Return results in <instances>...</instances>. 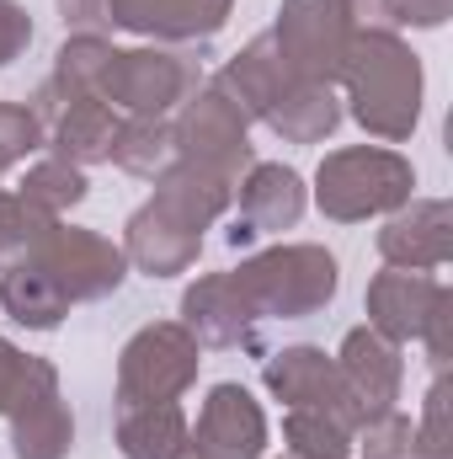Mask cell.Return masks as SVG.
<instances>
[{
	"instance_id": "6da1fadb",
	"label": "cell",
	"mask_w": 453,
	"mask_h": 459,
	"mask_svg": "<svg viewBox=\"0 0 453 459\" xmlns=\"http://www.w3.org/2000/svg\"><path fill=\"white\" fill-rule=\"evenodd\" d=\"M337 81L346 86L352 117H357L379 144L411 139V128H416V117H422V59L411 54V43H406L400 32L357 27Z\"/></svg>"
},
{
	"instance_id": "7a4b0ae2",
	"label": "cell",
	"mask_w": 453,
	"mask_h": 459,
	"mask_svg": "<svg viewBox=\"0 0 453 459\" xmlns=\"http://www.w3.org/2000/svg\"><path fill=\"white\" fill-rule=\"evenodd\" d=\"M235 283L261 321H304L337 299L341 273L326 246L288 240V246H267V251L245 256L235 267Z\"/></svg>"
},
{
	"instance_id": "3957f363",
	"label": "cell",
	"mask_w": 453,
	"mask_h": 459,
	"mask_svg": "<svg viewBox=\"0 0 453 459\" xmlns=\"http://www.w3.org/2000/svg\"><path fill=\"white\" fill-rule=\"evenodd\" d=\"M411 198H416V166L400 150H384V144L331 150L321 160V171H315V204L337 225L395 214Z\"/></svg>"
},
{
	"instance_id": "277c9868",
	"label": "cell",
	"mask_w": 453,
	"mask_h": 459,
	"mask_svg": "<svg viewBox=\"0 0 453 459\" xmlns=\"http://www.w3.org/2000/svg\"><path fill=\"white\" fill-rule=\"evenodd\" d=\"M198 363H203V347L182 321H155L133 332L117 352V411L182 401L198 385Z\"/></svg>"
},
{
	"instance_id": "5b68a950",
	"label": "cell",
	"mask_w": 453,
	"mask_h": 459,
	"mask_svg": "<svg viewBox=\"0 0 453 459\" xmlns=\"http://www.w3.org/2000/svg\"><path fill=\"white\" fill-rule=\"evenodd\" d=\"M198 59L176 54V48H113L102 81H97V97L128 117H166L176 113L192 91H198Z\"/></svg>"
},
{
	"instance_id": "8992f818",
	"label": "cell",
	"mask_w": 453,
	"mask_h": 459,
	"mask_svg": "<svg viewBox=\"0 0 453 459\" xmlns=\"http://www.w3.org/2000/svg\"><path fill=\"white\" fill-rule=\"evenodd\" d=\"M171 139H176V160H192V166H209L229 177L240 187V177L256 166L251 155V117L229 102L225 91L214 86H198L171 123Z\"/></svg>"
},
{
	"instance_id": "52a82bcc",
	"label": "cell",
	"mask_w": 453,
	"mask_h": 459,
	"mask_svg": "<svg viewBox=\"0 0 453 459\" xmlns=\"http://www.w3.org/2000/svg\"><path fill=\"white\" fill-rule=\"evenodd\" d=\"M352 32L357 27H352L341 0H283L272 43H278V54L288 59V70L299 81L337 86L341 65H346V48H352Z\"/></svg>"
},
{
	"instance_id": "ba28073f",
	"label": "cell",
	"mask_w": 453,
	"mask_h": 459,
	"mask_svg": "<svg viewBox=\"0 0 453 459\" xmlns=\"http://www.w3.org/2000/svg\"><path fill=\"white\" fill-rule=\"evenodd\" d=\"M32 256L48 267V278L59 283V294L70 299V310H75V305H97V299L117 294L123 278H128V256H123V246H113L107 235L81 230V225H54L38 246H32Z\"/></svg>"
},
{
	"instance_id": "9c48e42d",
	"label": "cell",
	"mask_w": 453,
	"mask_h": 459,
	"mask_svg": "<svg viewBox=\"0 0 453 459\" xmlns=\"http://www.w3.org/2000/svg\"><path fill=\"white\" fill-rule=\"evenodd\" d=\"M261 379H267V390L294 411V406H304V411H326V417H337L352 428V438H357V428L368 422L363 417V406L352 401V390L341 385L337 374V358L326 352V347H283V352H272L267 363H261Z\"/></svg>"
},
{
	"instance_id": "30bf717a",
	"label": "cell",
	"mask_w": 453,
	"mask_h": 459,
	"mask_svg": "<svg viewBox=\"0 0 453 459\" xmlns=\"http://www.w3.org/2000/svg\"><path fill=\"white\" fill-rule=\"evenodd\" d=\"M235 198H240V220L229 230V246H251L256 235L294 230L304 220V204H310L304 177H299L294 166H278V160H256V166L240 177Z\"/></svg>"
},
{
	"instance_id": "8fae6325",
	"label": "cell",
	"mask_w": 453,
	"mask_h": 459,
	"mask_svg": "<svg viewBox=\"0 0 453 459\" xmlns=\"http://www.w3.org/2000/svg\"><path fill=\"white\" fill-rule=\"evenodd\" d=\"M192 449L203 459H261L267 455V411L256 406V395L245 385H214L198 428H192Z\"/></svg>"
},
{
	"instance_id": "7c38bea8",
	"label": "cell",
	"mask_w": 453,
	"mask_h": 459,
	"mask_svg": "<svg viewBox=\"0 0 453 459\" xmlns=\"http://www.w3.org/2000/svg\"><path fill=\"white\" fill-rule=\"evenodd\" d=\"M449 283L432 278V273H411V267H384L368 278V294H363V310H368V326L384 337V342H416L438 294Z\"/></svg>"
},
{
	"instance_id": "4fadbf2b",
	"label": "cell",
	"mask_w": 453,
	"mask_h": 459,
	"mask_svg": "<svg viewBox=\"0 0 453 459\" xmlns=\"http://www.w3.org/2000/svg\"><path fill=\"white\" fill-rule=\"evenodd\" d=\"M235 0H107V16L123 32L155 38L160 48H187L209 43L225 27Z\"/></svg>"
},
{
	"instance_id": "5bb4252c",
	"label": "cell",
	"mask_w": 453,
	"mask_h": 459,
	"mask_svg": "<svg viewBox=\"0 0 453 459\" xmlns=\"http://www.w3.org/2000/svg\"><path fill=\"white\" fill-rule=\"evenodd\" d=\"M379 256L384 267H411V273H438L453 256V214L443 198H411L395 209L379 230Z\"/></svg>"
},
{
	"instance_id": "9a60e30c",
	"label": "cell",
	"mask_w": 453,
	"mask_h": 459,
	"mask_svg": "<svg viewBox=\"0 0 453 459\" xmlns=\"http://www.w3.org/2000/svg\"><path fill=\"white\" fill-rule=\"evenodd\" d=\"M182 326L198 337V347H251L261 316L240 294L235 273H209L182 294Z\"/></svg>"
},
{
	"instance_id": "2e32d148",
	"label": "cell",
	"mask_w": 453,
	"mask_h": 459,
	"mask_svg": "<svg viewBox=\"0 0 453 459\" xmlns=\"http://www.w3.org/2000/svg\"><path fill=\"white\" fill-rule=\"evenodd\" d=\"M198 251H203V230L182 225L171 209H160L155 198L144 204V209H133V220L123 230V256H128V267H139V273H150V278H176V273H187L192 262H198Z\"/></svg>"
},
{
	"instance_id": "e0dca14e",
	"label": "cell",
	"mask_w": 453,
	"mask_h": 459,
	"mask_svg": "<svg viewBox=\"0 0 453 459\" xmlns=\"http://www.w3.org/2000/svg\"><path fill=\"white\" fill-rule=\"evenodd\" d=\"M337 374L341 385L352 390V401L363 406V417H379L400 401V379H406V363H400V347L384 342L373 326H357L341 337L337 352Z\"/></svg>"
},
{
	"instance_id": "ac0fdd59",
	"label": "cell",
	"mask_w": 453,
	"mask_h": 459,
	"mask_svg": "<svg viewBox=\"0 0 453 459\" xmlns=\"http://www.w3.org/2000/svg\"><path fill=\"white\" fill-rule=\"evenodd\" d=\"M294 81H299V75H294L288 59L278 54L272 32H261L251 48H240L225 70L214 75V91H225L245 117H267L272 108H278V97H283Z\"/></svg>"
},
{
	"instance_id": "d6986e66",
	"label": "cell",
	"mask_w": 453,
	"mask_h": 459,
	"mask_svg": "<svg viewBox=\"0 0 453 459\" xmlns=\"http://www.w3.org/2000/svg\"><path fill=\"white\" fill-rule=\"evenodd\" d=\"M0 305H5V316H11L16 326H27V332H54V326L70 316V299L59 294V283L48 278V267H43L32 251L0 262Z\"/></svg>"
},
{
	"instance_id": "ffe728a7",
	"label": "cell",
	"mask_w": 453,
	"mask_h": 459,
	"mask_svg": "<svg viewBox=\"0 0 453 459\" xmlns=\"http://www.w3.org/2000/svg\"><path fill=\"white\" fill-rule=\"evenodd\" d=\"M155 204L171 209L182 225L209 230L219 214H229L235 204V182L209 171V166H192V160H171L160 177H155Z\"/></svg>"
},
{
	"instance_id": "44dd1931",
	"label": "cell",
	"mask_w": 453,
	"mask_h": 459,
	"mask_svg": "<svg viewBox=\"0 0 453 459\" xmlns=\"http://www.w3.org/2000/svg\"><path fill=\"white\" fill-rule=\"evenodd\" d=\"M117 128H123V113H113L102 97H75V102H64L59 117L48 123V144H54L59 160H70V166L86 171L97 160H113Z\"/></svg>"
},
{
	"instance_id": "7402d4cb",
	"label": "cell",
	"mask_w": 453,
	"mask_h": 459,
	"mask_svg": "<svg viewBox=\"0 0 453 459\" xmlns=\"http://www.w3.org/2000/svg\"><path fill=\"white\" fill-rule=\"evenodd\" d=\"M187 444H192V422L176 401L117 411V455L123 459H176Z\"/></svg>"
},
{
	"instance_id": "603a6c76",
	"label": "cell",
	"mask_w": 453,
	"mask_h": 459,
	"mask_svg": "<svg viewBox=\"0 0 453 459\" xmlns=\"http://www.w3.org/2000/svg\"><path fill=\"white\" fill-rule=\"evenodd\" d=\"M261 123H267L278 139H288V144H321V139L337 134L341 102H337V91L321 86V81H294Z\"/></svg>"
},
{
	"instance_id": "cb8c5ba5",
	"label": "cell",
	"mask_w": 453,
	"mask_h": 459,
	"mask_svg": "<svg viewBox=\"0 0 453 459\" xmlns=\"http://www.w3.org/2000/svg\"><path fill=\"white\" fill-rule=\"evenodd\" d=\"M11 449L16 459H70L75 449V411L64 395H48L11 417Z\"/></svg>"
},
{
	"instance_id": "d4e9b609",
	"label": "cell",
	"mask_w": 453,
	"mask_h": 459,
	"mask_svg": "<svg viewBox=\"0 0 453 459\" xmlns=\"http://www.w3.org/2000/svg\"><path fill=\"white\" fill-rule=\"evenodd\" d=\"M48 395H59V368L48 358H32V352H21V347H11L0 337V417L11 422V417H21L27 406H38Z\"/></svg>"
},
{
	"instance_id": "484cf974",
	"label": "cell",
	"mask_w": 453,
	"mask_h": 459,
	"mask_svg": "<svg viewBox=\"0 0 453 459\" xmlns=\"http://www.w3.org/2000/svg\"><path fill=\"white\" fill-rule=\"evenodd\" d=\"M113 160L128 177L155 182V177L176 160L171 123H166V117H123V128H117V139H113Z\"/></svg>"
},
{
	"instance_id": "4316f807",
	"label": "cell",
	"mask_w": 453,
	"mask_h": 459,
	"mask_svg": "<svg viewBox=\"0 0 453 459\" xmlns=\"http://www.w3.org/2000/svg\"><path fill=\"white\" fill-rule=\"evenodd\" d=\"M283 449L288 459H346L352 455V428L326 411H283Z\"/></svg>"
},
{
	"instance_id": "83f0119b",
	"label": "cell",
	"mask_w": 453,
	"mask_h": 459,
	"mask_svg": "<svg viewBox=\"0 0 453 459\" xmlns=\"http://www.w3.org/2000/svg\"><path fill=\"white\" fill-rule=\"evenodd\" d=\"M27 204H38L43 214H70L75 204H86V193H91V182H86V171L81 166H70V160H59V155H48V160H38V166H27V177H21V187H16Z\"/></svg>"
},
{
	"instance_id": "f1b7e54d",
	"label": "cell",
	"mask_w": 453,
	"mask_h": 459,
	"mask_svg": "<svg viewBox=\"0 0 453 459\" xmlns=\"http://www.w3.org/2000/svg\"><path fill=\"white\" fill-rule=\"evenodd\" d=\"M352 449H363V459H416V422L400 406H389L357 428Z\"/></svg>"
},
{
	"instance_id": "f546056e",
	"label": "cell",
	"mask_w": 453,
	"mask_h": 459,
	"mask_svg": "<svg viewBox=\"0 0 453 459\" xmlns=\"http://www.w3.org/2000/svg\"><path fill=\"white\" fill-rule=\"evenodd\" d=\"M59 225L54 214H43L38 204H27L21 193H0V262H11V256H21V251H32L48 230Z\"/></svg>"
},
{
	"instance_id": "4dcf8cb0",
	"label": "cell",
	"mask_w": 453,
	"mask_h": 459,
	"mask_svg": "<svg viewBox=\"0 0 453 459\" xmlns=\"http://www.w3.org/2000/svg\"><path fill=\"white\" fill-rule=\"evenodd\" d=\"M48 144V128L38 123L32 108H16V102H0V177L11 166H21L27 155H38Z\"/></svg>"
},
{
	"instance_id": "1f68e13d",
	"label": "cell",
	"mask_w": 453,
	"mask_h": 459,
	"mask_svg": "<svg viewBox=\"0 0 453 459\" xmlns=\"http://www.w3.org/2000/svg\"><path fill=\"white\" fill-rule=\"evenodd\" d=\"M449 326H453V294L443 289V294H438V305H432V316H427V326H422V337H416V342H427V358H432V368H438V374L449 368V352H453Z\"/></svg>"
},
{
	"instance_id": "d6a6232c",
	"label": "cell",
	"mask_w": 453,
	"mask_h": 459,
	"mask_svg": "<svg viewBox=\"0 0 453 459\" xmlns=\"http://www.w3.org/2000/svg\"><path fill=\"white\" fill-rule=\"evenodd\" d=\"M384 11H389V32L395 27H443L453 0H384Z\"/></svg>"
},
{
	"instance_id": "836d02e7",
	"label": "cell",
	"mask_w": 453,
	"mask_h": 459,
	"mask_svg": "<svg viewBox=\"0 0 453 459\" xmlns=\"http://www.w3.org/2000/svg\"><path fill=\"white\" fill-rule=\"evenodd\" d=\"M32 43V16L16 5V0H0V65L21 59Z\"/></svg>"
},
{
	"instance_id": "e575fe53",
	"label": "cell",
	"mask_w": 453,
	"mask_h": 459,
	"mask_svg": "<svg viewBox=\"0 0 453 459\" xmlns=\"http://www.w3.org/2000/svg\"><path fill=\"white\" fill-rule=\"evenodd\" d=\"M59 16H64V27H70V32H91V38L113 32L107 0H59Z\"/></svg>"
},
{
	"instance_id": "d590c367",
	"label": "cell",
	"mask_w": 453,
	"mask_h": 459,
	"mask_svg": "<svg viewBox=\"0 0 453 459\" xmlns=\"http://www.w3.org/2000/svg\"><path fill=\"white\" fill-rule=\"evenodd\" d=\"M341 5H346L352 27H384V32H389V11H384V0H341Z\"/></svg>"
},
{
	"instance_id": "8d00e7d4",
	"label": "cell",
	"mask_w": 453,
	"mask_h": 459,
	"mask_svg": "<svg viewBox=\"0 0 453 459\" xmlns=\"http://www.w3.org/2000/svg\"><path fill=\"white\" fill-rule=\"evenodd\" d=\"M176 459H203V455H198V449H192V444H187V449H182V455H176Z\"/></svg>"
},
{
	"instance_id": "74e56055",
	"label": "cell",
	"mask_w": 453,
	"mask_h": 459,
	"mask_svg": "<svg viewBox=\"0 0 453 459\" xmlns=\"http://www.w3.org/2000/svg\"><path fill=\"white\" fill-rule=\"evenodd\" d=\"M283 459H288V455H283Z\"/></svg>"
}]
</instances>
